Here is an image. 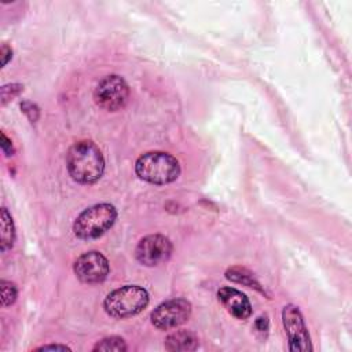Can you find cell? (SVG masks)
Listing matches in <instances>:
<instances>
[{"mask_svg": "<svg viewBox=\"0 0 352 352\" xmlns=\"http://www.w3.org/2000/svg\"><path fill=\"white\" fill-rule=\"evenodd\" d=\"M73 271L80 282L94 285V284H100L107 278L110 266L107 259L102 254L96 251H91V252L83 254L75 262Z\"/></svg>", "mask_w": 352, "mask_h": 352, "instance_id": "obj_9", "label": "cell"}, {"mask_svg": "<svg viewBox=\"0 0 352 352\" xmlns=\"http://www.w3.org/2000/svg\"><path fill=\"white\" fill-rule=\"evenodd\" d=\"M174 251L172 243L160 234L142 239L135 249L137 260L146 267H156L168 262Z\"/></svg>", "mask_w": 352, "mask_h": 352, "instance_id": "obj_8", "label": "cell"}, {"mask_svg": "<svg viewBox=\"0 0 352 352\" xmlns=\"http://www.w3.org/2000/svg\"><path fill=\"white\" fill-rule=\"evenodd\" d=\"M282 323L288 334L290 351L308 352L312 349L311 338L299 307L293 304L285 306L282 310Z\"/></svg>", "mask_w": 352, "mask_h": 352, "instance_id": "obj_7", "label": "cell"}, {"mask_svg": "<svg viewBox=\"0 0 352 352\" xmlns=\"http://www.w3.org/2000/svg\"><path fill=\"white\" fill-rule=\"evenodd\" d=\"M66 168L75 182L92 185L105 172V159L94 142L80 141L70 146L66 154Z\"/></svg>", "mask_w": 352, "mask_h": 352, "instance_id": "obj_1", "label": "cell"}, {"mask_svg": "<svg viewBox=\"0 0 352 352\" xmlns=\"http://www.w3.org/2000/svg\"><path fill=\"white\" fill-rule=\"evenodd\" d=\"M0 289H2V306L3 307H9L12 304L16 303L17 296H18V290L17 286L6 280L0 281Z\"/></svg>", "mask_w": 352, "mask_h": 352, "instance_id": "obj_15", "label": "cell"}, {"mask_svg": "<svg viewBox=\"0 0 352 352\" xmlns=\"http://www.w3.org/2000/svg\"><path fill=\"white\" fill-rule=\"evenodd\" d=\"M117 219V211L110 204H96L83 211L73 224V231L77 239L90 241L102 237L113 227Z\"/></svg>", "mask_w": 352, "mask_h": 352, "instance_id": "obj_4", "label": "cell"}, {"mask_svg": "<svg viewBox=\"0 0 352 352\" xmlns=\"http://www.w3.org/2000/svg\"><path fill=\"white\" fill-rule=\"evenodd\" d=\"M24 90V85L21 84H10V85H5L2 88V99H3V105L8 103V100L13 99L14 96H17L21 91Z\"/></svg>", "mask_w": 352, "mask_h": 352, "instance_id": "obj_16", "label": "cell"}, {"mask_svg": "<svg viewBox=\"0 0 352 352\" xmlns=\"http://www.w3.org/2000/svg\"><path fill=\"white\" fill-rule=\"evenodd\" d=\"M135 172L139 179L164 186L175 182L180 175L179 161L164 152H149L142 154L135 164Z\"/></svg>", "mask_w": 352, "mask_h": 352, "instance_id": "obj_2", "label": "cell"}, {"mask_svg": "<svg viewBox=\"0 0 352 352\" xmlns=\"http://www.w3.org/2000/svg\"><path fill=\"white\" fill-rule=\"evenodd\" d=\"M21 107H23L24 113L29 117V120H31L32 123L39 119V107H38L35 103H32V102H24V103L21 105Z\"/></svg>", "mask_w": 352, "mask_h": 352, "instance_id": "obj_17", "label": "cell"}, {"mask_svg": "<svg viewBox=\"0 0 352 352\" xmlns=\"http://www.w3.org/2000/svg\"><path fill=\"white\" fill-rule=\"evenodd\" d=\"M217 297L227 311L237 319H248L252 315L251 301L243 292L234 288H221L217 292Z\"/></svg>", "mask_w": 352, "mask_h": 352, "instance_id": "obj_10", "label": "cell"}, {"mask_svg": "<svg viewBox=\"0 0 352 352\" xmlns=\"http://www.w3.org/2000/svg\"><path fill=\"white\" fill-rule=\"evenodd\" d=\"M198 347V337L190 330H178L165 340L167 351H194Z\"/></svg>", "mask_w": 352, "mask_h": 352, "instance_id": "obj_11", "label": "cell"}, {"mask_svg": "<svg viewBox=\"0 0 352 352\" xmlns=\"http://www.w3.org/2000/svg\"><path fill=\"white\" fill-rule=\"evenodd\" d=\"M128 347L126 344V341L122 337H106L103 340H100L99 342H96V345L92 348V351H103V352H109V351H127Z\"/></svg>", "mask_w": 352, "mask_h": 352, "instance_id": "obj_14", "label": "cell"}, {"mask_svg": "<svg viewBox=\"0 0 352 352\" xmlns=\"http://www.w3.org/2000/svg\"><path fill=\"white\" fill-rule=\"evenodd\" d=\"M36 351H72L66 345H43L36 348Z\"/></svg>", "mask_w": 352, "mask_h": 352, "instance_id": "obj_21", "label": "cell"}, {"mask_svg": "<svg viewBox=\"0 0 352 352\" xmlns=\"http://www.w3.org/2000/svg\"><path fill=\"white\" fill-rule=\"evenodd\" d=\"M2 217V243H0V245H2V252H8L10 251L13 247H14V243H16V227H14V221H13V217L12 215L9 213V211L6 208H2V215H0Z\"/></svg>", "mask_w": 352, "mask_h": 352, "instance_id": "obj_12", "label": "cell"}, {"mask_svg": "<svg viewBox=\"0 0 352 352\" xmlns=\"http://www.w3.org/2000/svg\"><path fill=\"white\" fill-rule=\"evenodd\" d=\"M130 99V87L126 80L117 75L106 76L95 88V103L107 111L123 109Z\"/></svg>", "mask_w": 352, "mask_h": 352, "instance_id": "obj_5", "label": "cell"}, {"mask_svg": "<svg viewBox=\"0 0 352 352\" xmlns=\"http://www.w3.org/2000/svg\"><path fill=\"white\" fill-rule=\"evenodd\" d=\"M2 149H3V152H5L8 156H13V153H14L12 141L6 137L5 133H2Z\"/></svg>", "mask_w": 352, "mask_h": 352, "instance_id": "obj_18", "label": "cell"}, {"mask_svg": "<svg viewBox=\"0 0 352 352\" xmlns=\"http://www.w3.org/2000/svg\"><path fill=\"white\" fill-rule=\"evenodd\" d=\"M226 278L232 281V282H237V284H244L249 288H256L258 290H260V285L259 282L255 281V278L252 277L251 273H248L247 270H241V269H231L226 273Z\"/></svg>", "mask_w": 352, "mask_h": 352, "instance_id": "obj_13", "label": "cell"}, {"mask_svg": "<svg viewBox=\"0 0 352 352\" xmlns=\"http://www.w3.org/2000/svg\"><path fill=\"white\" fill-rule=\"evenodd\" d=\"M149 304V293L146 289L137 285H127L110 292L103 308L107 315L117 319H124L142 312Z\"/></svg>", "mask_w": 352, "mask_h": 352, "instance_id": "obj_3", "label": "cell"}, {"mask_svg": "<svg viewBox=\"0 0 352 352\" xmlns=\"http://www.w3.org/2000/svg\"><path fill=\"white\" fill-rule=\"evenodd\" d=\"M12 57H13V50L8 44H3V47H2V66H6L8 62L12 59Z\"/></svg>", "mask_w": 352, "mask_h": 352, "instance_id": "obj_19", "label": "cell"}, {"mask_svg": "<svg viewBox=\"0 0 352 352\" xmlns=\"http://www.w3.org/2000/svg\"><path fill=\"white\" fill-rule=\"evenodd\" d=\"M190 315L191 304L185 299H174L154 308L150 319L159 330H172L187 322Z\"/></svg>", "mask_w": 352, "mask_h": 352, "instance_id": "obj_6", "label": "cell"}, {"mask_svg": "<svg viewBox=\"0 0 352 352\" xmlns=\"http://www.w3.org/2000/svg\"><path fill=\"white\" fill-rule=\"evenodd\" d=\"M255 326H256V329L259 330V331H267L269 330V319H267V316H259L258 319H256V322H255Z\"/></svg>", "mask_w": 352, "mask_h": 352, "instance_id": "obj_20", "label": "cell"}]
</instances>
